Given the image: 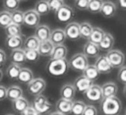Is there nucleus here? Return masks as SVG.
<instances>
[{
    "instance_id": "obj_1",
    "label": "nucleus",
    "mask_w": 126,
    "mask_h": 115,
    "mask_svg": "<svg viewBox=\"0 0 126 115\" xmlns=\"http://www.w3.org/2000/svg\"><path fill=\"white\" fill-rule=\"evenodd\" d=\"M122 109V102L116 96L104 97L100 101V111L103 115H119Z\"/></svg>"
},
{
    "instance_id": "obj_2",
    "label": "nucleus",
    "mask_w": 126,
    "mask_h": 115,
    "mask_svg": "<svg viewBox=\"0 0 126 115\" xmlns=\"http://www.w3.org/2000/svg\"><path fill=\"white\" fill-rule=\"evenodd\" d=\"M69 68V61L65 59H50L47 64V71L50 75L58 77L64 75Z\"/></svg>"
},
{
    "instance_id": "obj_3",
    "label": "nucleus",
    "mask_w": 126,
    "mask_h": 115,
    "mask_svg": "<svg viewBox=\"0 0 126 115\" xmlns=\"http://www.w3.org/2000/svg\"><path fill=\"white\" fill-rule=\"evenodd\" d=\"M32 106L40 115L49 114L52 108L51 103L48 101L47 97L44 96L43 94H38L34 96V99L32 101Z\"/></svg>"
},
{
    "instance_id": "obj_4",
    "label": "nucleus",
    "mask_w": 126,
    "mask_h": 115,
    "mask_svg": "<svg viewBox=\"0 0 126 115\" xmlns=\"http://www.w3.org/2000/svg\"><path fill=\"white\" fill-rule=\"evenodd\" d=\"M89 65V59L84 53H76L69 60V66L76 70L83 72Z\"/></svg>"
},
{
    "instance_id": "obj_5",
    "label": "nucleus",
    "mask_w": 126,
    "mask_h": 115,
    "mask_svg": "<svg viewBox=\"0 0 126 115\" xmlns=\"http://www.w3.org/2000/svg\"><path fill=\"white\" fill-rule=\"evenodd\" d=\"M106 57L108 58L109 62L113 66V68H120L124 65L125 62V55L122 51L119 49H114L112 48L111 50L106 52Z\"/></svg>"
},
{
    "instance_id": "obj_6",
    "label": "nucleus",
    "mask_w": 126,
    "mask_h": 115,
    "mask_svg": "<svg viewBox=\"0 0 126 115\" xmlns=\"http://www.w3.org/2000/svg\"><path fill=\"white\" fill-rule=\"evenodd\" d=\"M46 87V82L41 78H34L29 85H28V91L32 95H38L41 94Z\"/></svg>"
},
{
    "instance_id": "obj_7",
    "label": "nucleus",
    "mask_w": 126,
    "mask_h": 115,
    "mask_svg": "<svg viewBox=\"0 0 126 115\" xmlns=\"http://www.w3.org/2000/svg\"><path fill=\"white\" fill-rule=\"evenodd\" d=\"M74 16H75L74 10L70 6H67V5H63L55 13L56 19L61 23H70L73 20Z\"/></svg>"
},
{
    "instance_id": "obj_8",
    "label": "nucleus",
    "mask_w": 126,
    "mask_h": 115,
    "mask_svg": "<svg viewBox=\"0 0 126 115\" xmlns=\"http://www.w3.org/2000/svg\"><path fill=\"white\" fill-rule=\"evenodd\" d=\"M85 96L88 100L90 101H101L103 99V94H102V89L101 86L98 85L93 84L89 89L85 92Z\"/></svg>"
},
{
    "instance_id": "obj_9",
    "label": "nucleus",
    "mask_w": 126,
    "mask_h": 115,
    "mask_svg": "<svg viewBox=\"0 0 126 115\" xmlns=\"http://www.w3.org/2000/svg\"><path fill=\"white\" fill-rule=\"evenodd\" d=\"M94 65L100 74H109L113 69V66L109 62L106 55H98L96 57V61Z\"/></svg>"
},
{
    "instance_id": "obj_10",
    "label": "nucleus",
    "mask_w": 126,
    "mask_h": 115,
    "mask_svg": "<svg viewBox=\"0 0 126 115\" xmlns=\"http://www.w3.org/2000/svg\"><path fill=\"white\" fill-rule=\"evenodd\" d=\"M39 19L40 16L39 14L36 13L34 9L32 10H28L25 12V17H24V25L29 27V28H36L39 25Z\"/></svg>"
},
{
    "instance_id": "obj_11",
    "label": "nucleus",
    "mask_w": 126,
    "mask_h": 115,
    "mask_svg": "<svg viewBox=\"0 0 126 115\" xmlns=\"http://www.w3.org/2000/svg\"><path fill=\"white\" fill-rule=\"evenodd\" d=\"M67 38L71 40H77L81 37V31H80V24L76 22H70L67 24V26L64 29Z\"/></svg>"
},
{
    "instance_id": "obj_12",
    "label": "nucleus",
    "mask_w": 126,
    "mask_h": 115,
    "mask_svg": "<svg viewBox=\"0 0 126 115\" xmlns=\"http://www.w3.org/2000/svg\"><path fill=\"white\" fill-rule=\"evenodd\" d=\"M93 84H94V82L91 81L90 79H88V78H87L86 76H84V75L78 77V78L75 80V82H74V86H75L77 91L82 92V93H85Z\"/></svg>"
},
{
    "instance_id": "obj_13",
    "label": "nucleus",
    "mask_w": 126,
    "mask_h": 115,
    "mask_svg": "<svg viewBox=\"0 0 126 115\" xmlns=\"http://www.w3.org/2000/svg\"><path fill=\"white\" fill-rule=\"evenodd\" d=\"M99 52H100V48H99V45L94 43V42H92L90 40H88L86 42V44L84 45L83 47V53L88 57V58H94V57H97L99 55Z\"/></svg>"
},
{
    "instance_id": "obj_14",
    "label": "nucleus",
    "mask_w": 126,
    "mask_h": 115,
    "mask_svg": "<svg viewBox=\"0 0 126 115\" xmlns=\"http://www.w3.org/2000/svg\"><path fill=\"white\" fill-rule=\"evenodd\" d=\"M76 91H77V89H76L74 84L67 83V84L63 85L62 87L60 88V97L69 99V100H73L75 98Z\"/></svg>"
},
{
    "instance_id": "obj_15",
    "label": "nucleus",
    "mask_w": 126,
    "mask_h": 115,
    "mask_svg": "<svg viewBox=\"0 0 126 115\" xmlns=\"http://www.w3.org/2000/svg\"><path fill=\"white\" fill-rule=\"evenodd\" d=\"M67 36L65 33V30L62 29H54L51 30L50 38L49 40L54 44V45H59V44H64Z\"/></svg>"
},
{
    "instance_id": "obj_16",
    "label": "nucleus",
    "mask_w": 126,
    "mask_h": 115,
    "mask_svg": "<svg viewBox=\"0 0 126 115\" xmlns=\"http://www.w3.org/2000/svg\"><path fill=\"white\" fill-rule=\"evenodd\" d=\"M73 100H69V99H65V98H59V100L56 102L55 108L57 111L65 114V115H69L71 114L72 111V106H73Z\"/></svg>"
},
{
    "instance_id": "obj_17",
    "label": "nucleus",
    "mask_w": 126,
    "mask_h": 115,
    "mask_svg": "<svg viewBox=\"0 0 126 115\" xmlns=\"http://www.w3.org/2000/svg\"><path fill=\"white\" fill-rule=\"evenodd\" d=\"M115 13H116V5L111 1H104L99 14H101L103 18L109 19L112 18L115 15Z\"/></svg>"
},
{
    "instance_id": "obj_18",
    "label": "nucleus",
    "mask_w": 126,
    "mask_h": 115,
    "mask_svg": "<svg viewBox=\"0 0 126 115\" xmlns=\"http://www.w3.org/2000/svg\"><path fill=\"white\" fill-rule=\"evenodd\" d=\"M34 34L35 36L40 40V41H44V40H48L50 38V34H51V29L48 26L46 25H38L35 28L34 30Z\"/></svg>"
},
{
    "instance_id": "obj_19",
    "label": "nucleus",
    "mask_w": 126,
    "mask_h": 115,
    "mask_svg": "<svg viewBox=\"0 0 126 115\" xmlns=\"http://www.w3.org/2000/svg\"><path fill=\"white\" fill-rule=\"evenodd\" d=\"M5 44L8 48L14 50L17 48H21L24 45L23 35H15V36H7L5 39Z\"/></svg>"
},
{
    "instance_id": "obj_20",
    "label": "nucleus",
    "mask_w": 126,
    "mask_h": 115,
    "mask_svg": "<svg viewBox=\"0 0 126 115\" xmlns=\"http://www.w3.org/2000/svg\"><path fill=\"white\" fill-rule=\"evenodd\" d=\"M30 106H31V104H30L29 100L26 97H24V96H21V97L17 98L16 100L12 101V107H13V109L16 112L20 113V114L22 112H24Z\"/></svg>"
},
{
    "instance_id": "obj_21",
    "label": "nucleus",
    "mask_w": 126,
    "mask_h": 115,
    "mask_svg": "<svg viewBox=\"0 0 126 115\" xmlns=\"http://www.w3.org/2000/svg\"><path fill=\"white\" fill-rule=\"evenodd\" d=\"M101 89H102L103 98L104 97H110V96L116 95V93L118 91V86L113 82H107L101 86Z\"/></svg>"
},
{
    "instance_id": "obj_22",
    "label": "nucleus",
    "mask_w": 126,
    "mask_h": 115,
    "mask_svg": "<svg viewBox=\"0 0 126 115\" xmlns=\"http://www.w3.org/2000/svg\"><path fill=\"white\" fill-rule=\"evenodd\" d=\"M114 42H115V40H114V37L112 36V34H110L109 32H105L102 40L99 42L98 45H99L100 50H103V51L107 52V51H109L113 48Z\"/></svg>"
},
{
    "instance_id": "obj_23",
    "label": "nucleus",
    "mask_w": 126,
    "mask_h": 115,
    "mask_svg": "<svg viewBox=\"0 0 126 115\" xmlns=\"http://www.w3.org/2000/svg\"><path fill=\"white\" fill-rule=\"evenodd\" d=\"M68 54V49L67 46L64 44H59V45H54L53 51L51 55L49 56L50 59H65Z\"/></svg>"
},
{
    "instance_id": "obj_24",
    "label": "nucleus",
    "mask_w": 126,
    "mask_h": 115,
    "mask_svg": "<svg viewBox=\"0 0 126 115\" xmlns=\"http://www.w3.org/2000/svg\"><path fill=\"white\" fill-rule=\"evenodd\" d=\"M33 79H34L33 78V73H32V71L31 69H29V68H22L17 80L20 83H22V84L29 85Z\"/></svg>"
},
{
    "instance_id": "obj_25",
    "label": "nucleus",
    "mask_w": 126,
    "mask_h": 115,
    "mask_svg": "<svg viewBox=\"0 0 126 115\" xmlns=\"http://www.w3.org/2000/svg\"><path fill=\"white\" fill-rule=\"evenodd\" d=\"M54 48V44L48 39L44 41H40L39 47H38V52L40 56H50Z\"/></svg>"
},
{
    "instance_id": "obj_26",
    "label": "nucleus",
    "mask_w": 126,
    "mask_h": 115,
    "mask_svg": "<svg viewBox=\"0 0 126 115\" xmlns=\"http://www.w3.org/2000/svg\"><path fill=\"white\" fill-rule=\"evenodd\" d=\"M11 60L13 63L17 64H23L26 60V50L23 48H17L12 50L11 52Z\"/></svg>"
},
{
    "instance_id": "obj_27",
    "label": "nucleus",
    "mask_w": 126,
    "mask_h": 115,
    "mask_svg": "<svg viewBox=\"0 0 126 115\" xmlns=\"http://www.w3.org/2000/svg\"><path fill=\"white\" fill-rule=\"evenodd\" d=\"M40 44V40L35 36V34L28 36L26 40L24 41V49L25 50H31V49H35L37 50Z\"/></svg>"
},
{
    "instance_id": "obj_28",
    "label": "nucleus",
    "mask_w": 126,
    "mask_h": 115,
    "mask_svg": "<svg viewBox=\"0 0 126 115\" xmlns=\"http://www.w3.org/2000/svg\"><path fill=\"white\" fill-rule=\"evenodd\" d=\"M23 96V89L19 86H11L7 88V98L11 101L16 100L17 98Z\"/></svg>"
},
{
    "instance_id": "obj_29",
    "label": "nucleus",
    "mask_w": 126,
    "mask_h": 115,
    "mask_svg": "<svg viewBox=\"0 0 126 115\" xmlns=\"http://www.w3.org/2000/svg\"><path fill=\"white\" fill-rule=\"evenodd\" d=\"M34 10L36 11L37 14H39V16L47 15L50 12L48 0H39V1H37L34 5Z\"/></svg>"
},
{
    "instance_id": "obj_30",
    "label": "nucleus",
    "mask_w": 126,
    "mask_h": 115,
    "mask_svg": "<svg viewBox=\"0 0 126 115\" xmlns=\"http://www.w3.org/2000/svg\"><path fill=\"white\" fill-rule=\"evenodd\" d=\"M104 34H105V31L102 29L97 28V27H94L93 29V31L91 33V36H90L89 40L92 41V42H94L96 44H99V42L102 40Z\"/></svg>"
},
{
    "instance_id": "obj_31",
    "label": "nucleus",
    "mask_w": 126,
    "mask_h": 115,
    "mask_svg": "<svg viewBox=\"0 0 126 115\" xmlns=\"http://www.w3.org/2000/svg\"><path fill=\"white\" fill-rule=\"evenodd\" d=\"M21 66L20 64H17V63H11L8 68L6 69V74L8 76L9 79H12V80H16L18 79L19 77V74L21 72Z\"/></svg>"
},
{
    "instance_id": "obj_32",
    "label": "nucleus",
    "mask_w": 126,
    "mask_h": 115,
    "mask_svg": "<svg viewBox=\"0 0 126 115\" xmlns=\"http://www.w3.org/2000/svg\"><path fill=\"white\" fill-rule=\"evenodd\" d=\"M100 73L98 72L97 68L95 67V65H88V67L83 71V75L86 76L88 79H90L91 81H95L98 78V75Z\"/></svg>"
},
{
    "instance_id": "obj_33",
    "label": "nucleus",
    "mask_w": 126,
    "mask_h": 115,
    "mask_svg": "<svg viewBox=\"0 0 126 115\" xmlns=\"http://www.w3.org/2000/svg\"><path fill=\"white\" fill-rule=\"evenodd\" d=\"M4 30H5L6 36H15V35H21L22 34L21 26L17 25V24H14V23L7 26L4 29Z\"/></svg>"
},
{
    "instance_id": "obj_34",
    "label": "nucleus",
    "mask_w": 126,
    "mask_h": 115,
    "mask_svg": "<svg viewBox=\"0 0 126 115\" xmlns=\"http://www.w3.org/2000/svg\"><path fill=\"white\" fill-rule=\"evenodd\" d=\"M94 27L89 22H83L80 24V31H81V37L85 39H89L91 36V33L93 31Z\"/></svg>"
},
{
    "instance_id": "obj_35",
    "label": "nucleus",
    "mask_w": 126,
    "mask_h": 115,
    "mask_svg": "<svg viewBox=\"0 0 126 115\" xmlns=\"http://www.w3.org/2000/svg\"><path fill=\"white\" fill-rule=\"evenodd\" d=\"M12 24V14L8 10L0 12V27L5 29L7 26Z\"/></svg>"
},
{
    "instance_id": "obj_36",
    "label": "nucleus",
    "mask_w": 126,
    "mask_h": 115,
    "mask_svg": "<svg viewBox=\"0 0 126 115\" xmlns=\"http://www.w3.org/2000/svg\"><path fill=\"white\" fill-rule=\"evenodd\" d=\"M86 106L87 105H86V103L84 101H82V100H75L73 102L71 114L72 115H83Z\"/></svg>"
},
{
    "instance_id": "obj_37",
    "label": "nucleus",
    "mask_w": 126,
    "mask_h": 115,
    "mask_svg": "<svg viewBox=\"0 0 126 115\" xmlns=\"http://www.w3.org/2000/svg\"><path fill=\"white\" fill-rule=\"evenodd\" d=\"M103 2H104L103 0H90L88 11H90L92 14L100 13V10H101Z\"/></svg>"
},
{
    "instance_id": "obj_38",
    "label": "nucleus",
    "mask_w": 126,
    "mask_h": 115,
    "mask_svg": "<svg viewBox=\"0 0 126 115\" xmlns=\"http://www.w3.org/2000/svg\"><path fill=\"white\" fill-rule=\"evenodd\" d=\"M12 14V23L17 24V25H23L24 24V17H25V12L21 10H15L11 12Z\"/></svg>"
},
{
    "instance_id": "obj_39",
    "label": "nucleus",
    "mask_w": 126,
    "mask_h": 115,
    "mask_svg": "<svg viewBox=\"0 0 126 115\" xmlns=\"http://www.w3.org/2000/svg\"><path fill=\"white\" fill-rule=\"evenodd\" d=\"M20 2V0H3V6L6 10L13 12L19 8Z\"/></svg>"
},
{
    "instance_id": "obj_40",
    "label": "nucleus",
    "mask_w": 126,
    "mask_h": 115,
    "mask_svg": "<svg viewBox=\"0 0 126 115\" xmlns=\"http://www.w3.org/2000/svg\"><path fill=\"white\" fill-rule=\"evenodd\" d=\"M39 52L38 50L35 49H31V50H26V60L30 62H35L39 58Z\"/></svg>"
},
{
    "instance_id": "obj_41",
    "label": "nucleus",
    "mask_w": 126,
    "mask_h": 115,
    "mask_svg": "<svg viewBox=\"0 0 126 115\" xmlns=\"http://www.w3.org/2000/svg\"><path fill=\"white\" fill-rule=\"evenodd\" d=\"M48 4H49V8L50 11L56 13L64 4V0H48Z\"/></svg>"
},
{
    "instance_id": "obj_42",
    "label": "nucleus",
    "mask_w": 126,
    "mask_h": 115,
    "mask_svg": "<svg viewBox=\"0 0 126 115\" xmlns=\"http://www.w3.org/2000/svg\"><path fill=\"white\" fill-rule=\"evenodd\" d=\"M90 0H75V7L80 11H86L89 8Z\"/></svg>"
},
{
    "instance_id": "obj_43",
    "label": "nucleus",
    "mask_w": 126,
    "mask_h": 115,
    "mask_svg": "<svg viewBox=\"0 0 126 115\" xmlns=\"http://www.w3.org/2000/svg\"><path fill=\"white\" fill-rule=\"evenodd\" d=\"M117 79L121 84L126 85V65H123L119 68V71L117 73Z\"/></svg>"
},
{
    "instance_id": "obj_44",
    "label": "nucleus",
    "mask_w": 126,
    "mask_h": 115,
    "mask_svg": "<svg viewBox=\"0 0 126 115\" xmlns=\"http://www.w3.org/2000/svg\"><path fill=\"white\" fill-rule=\"evenodd\" d=\"M83 115H97V109L94 105H87Z\"/></svg>"
},
{
    "instance_id": "obj_45",
    "label": "nucleus",
    "mask_w": 126,
    "mask_h": 115,
    "mask_svg": "<svg viewBox=\"0 0 126 115\" xmlns=\"http://www.w3.org/2000/svg\"><path fill=\"white\" fill-rule=\"evenodd\" d=\"M21 115H40V114L33 108V106H30L24 112H22Z\"/></svg>"
},
{
    "instance_id": "obj_46",
    "label": "nucleus",
    "mask_w": 126,
    "mask_h": 115,
    "mask_svg": "<svg viewBox=\"0 0 126 115\" xmlns=\"http://www.w3.org/2000/svg\"><path fill=\"white\" fill-rule=\"evenodd\" d=\"M5 98H7V88L4 86L0 85V101L4 100Z\"/></svg>"
},
{
    "instance_id": "obj_47",
    "label": "nucleus",
    "mask_w": 126,
    "mask_h": 115,
    "mask_svg": "<svg viewBox=\"0 0 126 115\" xmlns=\"http://www.w3.org/2000/svg\"><path fill=\"white\" fill-rule=\"evenodd\" d=\"M6 59H7L6 53L4 52V50L0 49V67H2L6 63Z\"/></svg>"
},
{
    "instance_id": "obj_48",
    "label": "nucleus",
    "mask_w": 126,
    "mask_h": 115,
    "mask_svg": "<svg viewBox=\"0 0 126 115\" xmlns=\"http://www.w3.org/2000/svg\"><path fill=\"white\" fill-rule=\"evenodd\" d=\"M117 3L121 9L126 10V0H117Z\"/></svg>"
},
{
    "instance_id": "obj_49",
    "label": "nucleus",
    "mask_w": 126,
    "mask_h": 115,
    "mask_svg": "<svg viewBox=\"0 0 126 115\" xmlns=\"http://www.w3.org/2000/svg\"><path fill=\"white\" fill-rule=\"evenodd\" d=\"M48 115H65V114H63V113H61V112H59V111H53V112H50Z\"/></svg>"
},
{
    "instance_id": "obj_50",
    "label": "nucleus",
    "mask_w": 126,
    "mask_h": 115,
    "mask_svg": "<svg viewBox=\"0 0 126 115\" xmlns=\"http://www.w3.org/2000/svg\"><path fill=\"white\" fill-rule=\"evenodd\" d=\"M2 79H3V72H2V70L0 69V82H1Z\"/></svg>"
},
{
    "instance_id": "obj_51",
    "label": "nucleus",
    "mask_w": 126,
    "mask_h": 115,
    "mask_svg": "<svg viewBox=\"0 0 126 115\" xmlns=\"http://www.w3.org/2000/svg\"><path fill=\"white\" fill-rule=\"evenodd\" d=\"M123 94H124V96L126 97V85L124 86V88H123Z\"/></svg>"
},
{
    "instance_id": "obj_52",
    "label": "nucleus",
    "mask_w": 126,
    "mask_h": 115,
    "mask_svg": "<svg viewBox=\"0 0 126 115\" xmlns=\"http://www.w3.org/2000/svg\"><path fill=\"white\" fill-rule=\"evenodd\" d=\"M5 115H14V114H11V113H8V114H5Z\"/></svg>"
},
{
    "instance_id": "obj_53",
    "label": "nucleus",
    "mask_w": 126,
    "mask_h": 115,
    "mask_svg": "<svg viewBox=\"0 0 126 115\" xmlns=\"http://www.w3.org/2000/svg\"><path fill=\"white\" fill-rule=\"evenodd\" d=\"M20 1H27V0H20Z\"/></svg>"
},
{
    "instance_id": "obj_54",
    "label": "nucleus",
    "mask_w": 126,
    "mask_h": 115,
    "mask_svg": "<svg viewBox=\"0 0 126 115\" xmlns=\"http://www.w3.org/2000/svg\"><path fill=\"white\" fill-rule=\"evenodd\" d=\"M125 115H126V110H125Z\"/></svg>"
}]
</instances>
